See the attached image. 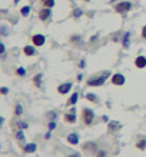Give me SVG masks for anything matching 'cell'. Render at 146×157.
Instances as JSON below:
<instances>
[{
    "label": "cell",
    "instance_id": "cell-40",
    "mask_svg": "<svg viewBox=\"0 0 146 157\" xmlns=\"http://www.w3.org/2000/svg\"><path fill=\"white\" fill-rule=\"evenodd\" d=\"M83 2H89V0H83Z\"/></svg>",
    "mask_w": 146,
    "mask_h": 157
},
{
    "label": "cell",
    "instance_id": "cell-12",
    "mask_svg": "<svg viewBox=\"0 0 146 157\" xmlns=\"http://www.w3.org/2000/svg\"><path fill=\"white\" fill-rule=\"evenodd\" d=\"M83 150L85 151H90V153H97V146L96 143H86V144L83 146Z\"/></svg>",
    "mask_w": 146,
    "mask_h": 157
},
{
    "label": "cell",
    "instance_id": "cell-23",
    "mask_svg": "<svg viewBox=\"0 0 146 157\" xmlns=\"http://www.w3.org/2000/svg\"><path fill=\"white\" fill-rule=\"evenodd\" d=\"M14 73H16V76H19V77H23V76H26V69L25 67H17Z\"/></svg>",
    "mask_w": 146,
    "mask_h": 157
},
{
    "label": "cell",
    "instance_id": "cell-37",
    "mask_svg": "<svg viewBox=\"0 0 146 157\" xmlns=\"http://www.w3.org/2000/svg\"><path fill=\"white\" fill-rule=\"evenodd\" d=\"M3 121H4V119L2 116H0V127H2V126H3Z\"/></svg>",
    "mask_w": 146,
    "mask_h": 157
},
{
    "label": "cell",
    "instance_id": "cell-20",
    "mask_svg": "<svg viewBox=\"0 0 146 157\" xmlns=\"http://www.w3.org/2000/svg\"><path fill=\"white\" fill-rule=\"evenodd\" d=\"M129 37H130V33L129 32H126L125 33V36H123V39H122V43H123V47H125V49H128V47H129Z\"/></svg>",
    "mask_w": 146,
    "mask_h": 157
},
{
    "label": "cell",
    "instance_id": "cell-30",
    "mask_svg": "<svg viewBox=\"0 0 146 157\" xmlns=\"http://www.w3.org/2000/svg\"><path fill=\"white\" fill-rule=\"evenodd\" d=\"M0 94H2V96L9 94V89H7V87H0Z\"/></svg>",
    "mask_w": 146,
    "mask_h": 157
},
{
    "label": "cell",
    "instance_id": "cell-19",
    "mask_svg": "<svg viewBox=\"0 0 146 157\" xmlns=\"http://www.w3.org/2000/svg\"><path fill=\"white\" fill-rule=\"evenodd\" d=\"M77 99H79V94H77V93H73V94L70 96V99L67 100V106H73V104L77 101Z\"/></svg>",
    "mask_w": 146,
    "mask_h": 157
},
{
    "label": "cell",
    "instance_id": "cell-10",
    "mask_svg": "<svg viewBox=\"0 0 146 157\" xmlns=\"http://www.w3.org/2000/svg\"><path fill=\"white\" fill-rule=\"evenodd\" d=\"M36 149H37L36 143H26V144L23 146V153H25V154L34 153V151H36Z\"/></svg>",
    "mask_w": 146,
    "mask_h": 157
},
{
    "label": "cell",
    "instance_id": "cell-4",
    "mask_svg": "<svg viewBox=\"0 0 146 157\" xmlns=\"http://www.w3.org/2000/svg\"><path fill=\"white\" fill-rule=\"evenodd\" d=\"M13 136L19 141L20 146L26 144V137H25V133H23V128H13Z\"/></svg>",
    "mask_w": 146,
    "mask_h": 157
},
{
    "label": "cell",
    "instance_id": "cell-34",
    "mask_svg": "<svg viewBox=\"0 0 146 157\" xmlns=\"http://www.w3.org/2000/svg\"><path fill=\"white\" fill-rule=\"evenodd\" d=\"M67 157H80V154L79 153H72L70 156H67Z\"/></svg>",
    "mask_w": 146,
    "mask_h": 157
},
{
    "label": "cell",
    "instance_id": "cell-39",
    "mask_svg": "<svg viewBox=\"0 0 146 157\" xmlns=\"http://www.w3.org/2000/svg\"><path fill=\"white\" fill-rule=\"evenodd\" d=\"M19 2H20V0H13V3H14V4H17Z\"/></svg>",
    "mask_w": 146,
    "mask_h": 157
},
{
    "label": "cell",
    "instance_id": "cell-16",
    "mask_svg": "<svg viewBox=\"0 0 146 157\" xmlns=\"http://www.w3.org/2000/svg\"><path fill=\"white\" fill-rule=\"evenodd\" d=\"M13 113H14V116H16V117H20L22 114H23V106H22L20 103H16Z\"/></svg>",
    "mask_w": 146,
    "mask_h": 157
},
{
    "label": "cell",
    "instance_id": "cell-1",
    "mask_svg": "<svg viewBox=\"0 0 146 157\" xmlns=\"http://www.w3.org/2000/svg\"><path fill=\"white\" fill-rule=\"evenodd\" d=\"M110 71H102V73H96L95 76H90V77L86 80V84L90 87H99V86H103L106 78L109 77Z\"/></svg>",
    "mask_w": 146,
    "mask_h": 157
},
{
    "label": "cell",
    "instance_id": "cell-7",
    "mask_svg": "<svg viewBox=\"0 0 146 157\" xmlns=\"http://www.w3.org/2000/svg\"><path fill=\"white\" fill-rule=\"evenodd\" d=\"M65 121L69 124H73L76 121V109L75 107H72L70 112L65 114Z\"/></svg>",
    "mask_w": 146,
    "mask_h": 157
},
{
    "label": "cell",
    "instance_id": "cell-32",
    "mask_svg": "<svg viewBox=\"0 0 146 157\" xmlns=\"http://www.w3.org/2000/svg\"><path fill=\"white\" fill-rule=\"evenodd\" d=\"M4 52H6V46L0 41V54H4Z\"/></svg>",
    "mask_w": 146,
    "mask_h": 157
},
{
    "label": "cell",
    "instance_id": "cell-29",
    "mask_svg": "<svg viewBox=\"0 0 146 157\" xmlns=\"http://www.w3.org/2000/svg\"><path fill=\"white\" fill-rule=\"evenodd\" d=\"M96 157H108V153H106L105 150H97Z\"/></svg>",
    "mask_w": 146,
    "mask_h": 157
},
{
    "label": "cell",
    "instance_id": "cell-38",
    "mask_svg": "<svg viewBox=\"0 0 146 157\" xmlns=\"http://www.w3.org/2000/svg\"><path fill=\"white\" fill-rule=\"evenodd\" d=\"M82 78H83V76L79 75V76H77V82H82Z\"/></svg>",
    "mask_w": 146,
    "mask_h": 157
},
{
    "label": "cell",
    "instance_id": "cell-15",
    "mask_svg": "<svg viewBox=\"0 0 146 157\" xmlns=\"http://www.w3.org/2000/svg\"><path fill=\"white\" fill-rule=\"evenodd\" d=\"M119 128H120V123H117V121H110L109 126H108V132L109 133H115V132H117Z\"/></svg>",
    "mask_w": 146,
    "mask_h": 157
},
{
    "label": "cell",
    "instance_id": "cell-36",
    "mask_svg": "<svg viewBox=\"0 0 146 157\" xmlns=\"http://www.w3.org/2000/svg\"><path fill=\"white\" fill-rule=\"evenodd\" d=\"M79 66H80V67H85V66H86V63H85V60H82V62H80Z\"/></svg>",
    "mask_w": 146,
    "mask_h": 157
},
{
    "label": "cell",
    "instance_id": "cell-27",
    "mask_svg": "<svg viewBox=\"0 0 146 157\" xmlns=\"http://www.w3.org/2000/svg\"><path fill=\"white\" fill-rule=\"evenodd\" d=\"M136 147H138L139 150H145V147H146V140H140L139 143H136Z\"/></svg>",
    "mask_w": 146,
    "mask_h": 157
},
{
    "label": "cell",
    "instance_id": "cell-24",
    "mask_svg": "<svg viewBox=\"0 0 146 157\" xmlns=\"http://www.w3.org/2000/svg\"><path fill=\"white\" fill-rule=\"evenodd\" d=\"M86 100H89V101H93V103H96L97 99H96V94H93V93H86Z\"/></svg>",
    "mask_w": 146,
    "mask_h": 157
},
{
    "label": "cell",
    "instance_id": "cell-5",
    "mask_svg": "<svg viewBox=\"0 0 146 157\" xmlns=\"http://www.w3.org/2000/svg\"><path fill=\"white\" fill-rule=\"evenodd\" d=\"M37 16H39V19H40L42 21H46V20H49L50 16H52V10L47 9V7H42L40 10H39Z\"/></svg>",
    "mask_w": 146,
    "mask_h": 157
},
{
    "label": "cell",
    "instance_id": "cell-14",
    "mask_svg": "<svg viewBox=\"0 0 146 157\" xmlns=\"http://www.w3.org/2000/svg\"><path fill=\"white\" fill-rule=\"evenodd\" d=\"M23 53H25V56H34L37 52L34 49V46H25L23 47Z\"/></svg>",
    "mask_w": 146,
    "mask_h": 157
},
{
    "label": "cell",
    "instance_id": "cell-3",
    "mask_svg": "<svg viewBox=\"0 0 146 157\" xmlns=\"http://www.w3.org/2000/svg\"><path fill=\"white\" fill-rule=\"evenodd\" d=\"M132 9V3L130 2H119V3L115 6V12L120 13V14H125Z\"/></svg>",
    "mask_w": 146,
    "mask_h": 157
},
{
    "label": "cell",
    "instance_id": "cell-26",
    "mask_svg": "<svg viewBox=\"0 0 146 157\" xmlns=\"http://www.w3.org/2000/svg\"><path fill=\"white\" fill-rule=\"evenodd\" d=\"M46 117L50 120V121H52V120H56V119H57V113H56V112H49L46 114Z\"/></svg>",
    "mask_w": 146,
    "mask_h": 157
},
{
    "label": "cell",
    "instance_id": "cell-2",
    "mask_svg": "<svg viewBox=\"0 0 146 157\" xmlns=\"http://www.w3.org/2000/svg\"><path fill=\"white\" fill-rule=\"evenodd\" d=\"M93 119H95L93 110H90V109H88V107H83V110H82V120H83V123L86 124V126H90V124L93 123Z\"/></svg>",
    "mask_w": 146,
    "mask_h": 157
},
{
    "label": "cell",
    "instance_id": "cell-8",
    "mask_svg": "<svg viewBox=\"0 0 146 157\" xmlns=\"http://www.w3.org/2000/svg\"><path fill=\"white\" fill-rule=\"evenodd\" d=\"M112 84L113 86H122V84H125V76L120 75V73L113 75L112 76Z\"/></svg>",
    "mask_w": 146,
    "mask_h": 157
},
{
    "label": "cell",
    "instance_id": "cell-6",
    "mask_svg": "<svg viewBox=\"0 0 146 157\" xmlns=\"http://www.w3.org/2000/svg\"><path fill=\"white\" fill-rule=\"evenodd\" d=\"M45 41H46V37H45L43 34H33V36H32V43H33V46L40 47V46L45 44Z\"/></svg>",
    "mask_w": 146,
    "mask_h": 157
},
{
    "label": "cell",
    "instance_id": "cell-28",
    "mask_svg": "<svg viewBox=\"0 0 146 157\" xmlns=\"http://www.w3.org/2000/svg\"><path fill=\"white\" fill-rule=\"evenodd\" d=\"M0 34H3V36H7L9 34V30L6 26H0Z\"/></svg>",
    "mask_w": 146,
    "mask_h": 157
},
{
    "label": "cell",
    "instance_id": "cell-35",
    "mask_svg": "<svg viewBox=\"0 0 146 157\" xmlns=\"http://www.w3.org/2000/svg\"><path fill=\"white\" fill-rule=\"evenodd\" d=\"M50 136H52V134H50V132H47L46 134H45V139H46V140H49V139H50Z\"/></svg>",
    "mask_w": 146,
    "mask_h": 157
},
{
    "label": "cell",
    "instance_id": "cell-13",
    "mask_svg": "<svg viewBox=\"0 0 146 157\" xmlns=\"http://www.w3.org/2000/svg\"><path fill=\"white\" fill-rule=\"evenodd\" d=\"M135 64H136V67H139V69L146 67V57L145 56H138V57L135 59Z\"/></svg>",
    "mask_w": 146,
    "mask_h": 157
},
{
    "label": "cell",
    "instance_id": "cell-33",
    "mask_svg": "<svg viewBox=\"0 0 146 157\" xmlns=\"http://www.w3.org/2000/svg\"><path fill=\"white\" fill-rule=\"evenodd\" d=\"M142 37H143V39H146V25L142 27Z\"/></svg>",
    "mask_w": 146,
    "mask_h": 157
},
{
    "label": "cell",
    "instance_id": "cell-11",
    "mask_svg": "<svg viewBox=\"0 0 146 157\" xmlns=\"http://www.w3.org/2000/svg\"><path fill=\"white\" fill-rule=\"evenodd\" d=\"M67 143H70V144H79V134L77 133H70V134H67L66 137Z\"/></svg>",
    "mask_w": 146,
    "mask_h": 157
},
{
    "label": "cell",
    "instance_id": "cell-18",
    "mask_svg": "<svg viewBox=\"0 0 146 157\" xmlns=\"http://www.w3.org/2000/svg\"><path fill=\"white\" fill-rule=\"evenodd\" d=\"M40 4H42V7L52 9L54 6V0H40Z\"/></svg>",
    "mask_w": 146,
    "mask_h": 157
},
{
    "label": "cell",
    "instance_id": "cell-21",
    "mask_svg": "<svg viewBox=\"0 0 146 157\" xmlns=\"http://www.w3.org/2000/svg\"><path fill=\"white\" fill-rule=\"evenodd\" d=\"M20 14L23 17H27L30 14V6H23V7L20 9Z\"/></svg>",
    "mask_w": 146,
    "mask_h": 157
},
{
    "label": "cell",
    "instance_id": "cell-31",
    "mask_svg": "<svg viewBox=\"0 0 146 157\" xmlns=\"http://www.w3.org/2000/svg\"><path fill=\"white\" fill-rule=\"evenodd\" d=\"M54 127H56V121H54V120H52V121L49 123V130L52 132V130H53Z\"/></svg>",
    "mask_w": 146,
    "mask_h": 157
},
{
    "label": "cell",
    "instance_id": "cell-22",
    "mask_svg": "<svg viewBox=\"0 0 146 157\" xmlns=\"http://www.w3.org/2000/svg\"><path fill=\"white\" fill-rule=\"evenodd\" d=\"M83 14V12H82V9H75L73 12H72V17L73 19H79L80 16Z\"/></svg>",
    "mask_w": 146,
    "mask_h": 157
},
{
    "label": "cell",
    "instance_id": "cell-9",
    "mask_svg": "<svg viewBox=\"0 0 146 157\" xmlns=\"http://www.w3.org/2000/svg\"><path fill=\"white\" fill-rule=\"evenodd\" d=\"M72 89V83L67 82V83H62L60 86H57V93L59 94H67V91H70Z\"/></svg>",
    "mask_w": 146,
    "mask_h": 157
},
{
    "label": "cell",
    "instance_id": "cell-25",
    "mask_svg": "<svg viewBox=\"0 0 146 157\" xmlns=\"http://www.w3.org/2000/svg\"><path fill=\"white\" fill-rule=\"evenodd\" d=\"M29 127V124L26 123V121H22V120H19L16 123V128H27Z\"/></svg>",
    "mask_w": 146,
    "mask_h": 157
},
{
    "label": "cell",
    "instance_id": "cell-17",
    "mask_svg": "<svg viewBox=\"0 0 146 157\" xmlns=\"http://www.w3.org/2000/svg\"><path fill=\"white\" fill-rule=\"evenodd\" d=\"M42 78H43V75L42 73H37V75L33 77V83L36 87H42Z\"/></svg>",
    "mask_w": 146,
    "mask_h": 157
},
{
    "label": "cell",
    "instance_id": "cell-41",
    "mask_svg": "<svg viewBox=\"0 0 146 157\" xmlns=\"http://www.w3.org/2000/svg\"><path fill=\"white\" fill-rule=\"evenodd\" d=\"M0 147H2V144H0Z\"/></svg>",
    "mask_w": 146,
    "mask_h": 157
}]
</instances>
